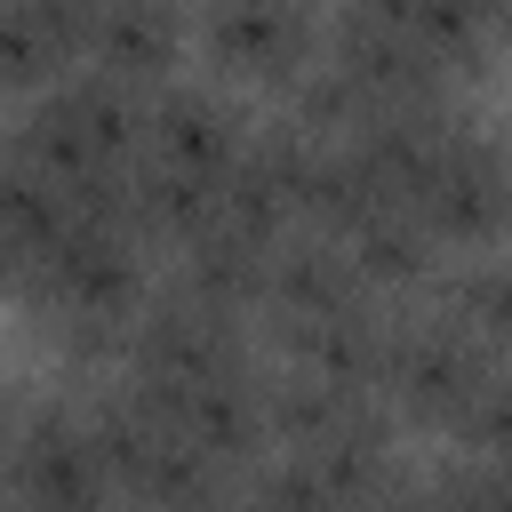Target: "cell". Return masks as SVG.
Masks as SVG:
<instances>
[{"label": "cell", "mask_w": 512, "mask_h": 512, "mask_svg": "<svg viewBox=\"0 0 512 512\" xmlns=\"http://www.w3.org/2000/svg\"><path fill=\"white\" fill-rule=\"evenodd\" d=\"M144 240L120 224V216H104V208H72V224L48 240V256L24 272V304H32V320L64 344V360L80 368V376H104L112 360H120V336H128V320H136V304L152 296V272H144Z\"/></svg>", "instance_id": "cell-1"}, {"label": "cell", "mask_w": 512, "mask_h": 512, "mask_svg": "<svg viewBox=\"0 0 512 512\" xmlns=\"http://www.w3.org/2000/svg\"><path fill=\"white\" fill-rule=\"evenodd\" d=\"M136 144H144V96L128 80L96 72V64H72L48 88L24 96V112H16V128H8L0 152H16L24 168H40L48 184H64L72 208L120 216V176H128Z\"/></svg>", "instance_id": "cell-2"}, {"label": "cell", "mask_w": 512, "mask_h": 512, "mask_svg": "<svg viewBox=\"0 0 512 512\" xmlns=\"http://www.w3.org/2000/svg\"><path fill=\"white\" fill-rule=\"evenodd\" d=\"M496 368H504V352L432 296L424 312H392L384 368H376V400L392 408V424L456 432V416L472 408V392H480Z\"/></svg>", "instance_id": "cell-3"}, {"label": "cell", "mask_w": 512, "mask_h": 512, "mask_svg": "<svg viewBox=\"0 0 512 512\" xmlns=\"http://www.w3.org/2000/svg\"><path fill=\"white\" fill-rule=\"evenodd\" d=\"M256 368V344H248V320L192 296L184 280H160L128 336H120V360L104 376H128L144 392H184V384H216V376H248Z\"/></svg>", "instance_id": "cell-4"}, {"label": "cell", "mask_w": 512, "mask_h": 512, "mask_svg": "<svg viewBox=\"0 0 512 512\" xmlns=\"http://www.w3.org/2000/svg\"><path fill=\"white\" fill-rule=\"evenodd\" d=\"M8 488L16 512H104L120 504L88 432V408L72 384L56 392H16V424H8Z\"/></svg>", "instance_id": "cell-5"}, {"label": "cell", "mask_w": 512, "mask_h": 512, "mask_svg": "<svg viewBox=\"0 0 512 512\" xmlns=\"http://www.w3.org/2000/svg\"><path fill=\"white\" fill-rule=\"evenodd\" d=\"M440 248H496L512 240V152L496 136H480L472 120L440 136L416 200H408Z\"/></svg>", "instance_id": "cell-6"}, {"label": "cell", "mask_w": 512, "mask_h": 512, "mask_svg": "<svg viewBox=\"0 0 512 512\" xmlns=\"http://www.w3.org/2000/svg\"><path fill=\"white\" fill-rule=\"evenodd\" d=\"M360 304H376V288H368L360 264L344 256V240H328V232H288V240L272 248V264H264L256 320L272 328V344H296V336H312V328H328V320H344V312H360Z\"/></svg>", "instance_id": "cell-7"}, {"label": "cell", "mask_w": 512, "mask_h": 512, "mask_svg": "<svg viewBox=\"0 0 512 512\" xmlns=\"http://www.w3.org/2000/svg\"><path fill=\"white\" fill-rule=\"evenodd\" d=\"M200 48L224 80L288 88L320 56V16L312 0H200Z\"/></svg>", "instance_id": "cell-8"}, {"label": "cell", "mask_w": 512, "mask_h": 512, "mask_svg": "<svg viewBox=\"0 0 512 512\" xmlns=\"http://www.w3.org/2000/svg\"><path fill=\"white\" fill-rule=\"evenodd\" d=\"M248 128H256V120L240 112L232 88H216V80H160V88L144 96V144H136V152L224 184V168L240 160Z\"/></svg>", "instance_id": "cell-9"}, {"label": "cell", "mask_w": 512, "mask_h": 512, "mask_svg": "<svg viewBox=\"0 0 512 512\" xmlns=\"http://www.w3.org/2000/svg\"><path fill=\"white\" fill-rule=\"evenodd\" d=\"M176 56H184V0H88L80 64L152 96L160 80H176Z\"/></svg>", "instance_id": "cell-10"}, {"label": "cell", "mask_w": 512, "mask_h": 512, "mask_svg": "<svg viewBox=\"0 0 512 512\" xmlns=\"http://www.w3.org/2000/svg\"><path fill=\"white\" fill-rule=\"evenodd\" d=\"M272 248L280 240H264V232H248V224H232L224 208L192 232V240H176L168 256H176V280L192 288V296H208V304H224V312H256V296H264V264H272Z\"/></svg>", "instance_id": "cell-11"}, {"label": "cell", "mask_w": 512, "mask_h": 512, "mask_svg": "<svg viewBox=\"0 0 512 512\" xmlns=\"http://www.w3.org/2000/svg\"><path fill=\"white\" fill-rule=\"evenodd\" d=\"M88 0H0V88L32 96L80 64Z\"/></svg>", "instance_id": "cell-12"}, {"label": "cell", "mask_w": 512, "mask_h": 512, "mask_svg": "<svg viewBox=\"0 0 512 512\" xmlns=\"http://www.w3.org/2000/svg\"><path fill=\"white\" fill-rule=\"evenodd\" d=\"M344 256L360 264V280L392 304V296H408V288H432L440 280V240H432V224L408 208V200H392V208H376L368 224H352L344 232Z\"/></svg>", "instance_id": "cell-13"}, {"label": "cell", "mask_w": 512, "mask_h": 512, "mask_svg": "<svg viewBox=\"0 0 512 512\" xmlns=\"http://www.w3.org/2000/svg\"><path fill=\"white\" fill-rule=\"evenodd\" d=\"M72 224V200L64 184H48L40 168H24L16 152H0V288L16 296L24 272L48 256V240Z\"/></svg>", "instance_id": "cell-14"}, {"label": "cell", "mask_w": 512, "mask_h": 512, "mask_svg": "<svg viewBox=\"0 0 512 512\" xmlns=\"http://www.w3.org/2000/svg\"><path fill=\"white\" fill-rule=\"evenodd\" d=\"M432 296L512 360V248H504V256H472V264H456Z\"/></svg>", "instance_id": "cell-15"}, {"label": "cell", "mask_w": 512, "mask_h": 512, "mask_svg": "<svg viewBox=\"0 0 512 512\" xmlns=\"http://www.w3.org/2000/svg\"><path fill=\"white\" fill-rule=\"evenodd\" d=\"M432 512H512V464L504 456H448L440 472H424Z\"/></svg>", "instance_id": "cell-16"}, {"label": "cell", "mask_w": 512, "mask_h": 512, "mask_svg": "<svg viewBox=\"0 0 512 512\" xmlns=\"http://www.w3.org/2000/svg\"><path fill=\"white\" fill-rule=\"evenodd\" d=\"M456 440H464L472 456H504V464H512V360L472 392V408L456 416Z\"/></svg>", "instance_id": "cell-17"}, {"label": "cell", "mask_w": 512, "mask_h": 512, "mask_svg": "<svg viewBox=\"0 0 512 512\" xmlns=\"http://www.w3.org/2000/svg\"><path fill=\"white\" fill-rule=\"evenodd\" d=\"M352 512H432V488H424V480H416V472L400 464V472H392V480H384L376 496H360Z\"/></svg>", "instance_id": "cell-18"}, {"label": "cell", "mask_w": 512, "mask_h": 512, "mask_svg": "<svg viewBox=\"0 0 512 512\" xmlns=\"http://www.w3.org/2000/svg\"><path fill=\"white\" fill-rule=\"evenodd\" d=\"M8 424H16V392L0 384V512H16V488H8Z\"/></svg>", "instance_id": "cell-19"}, {"label": "cell", "mask_w": 512, "mask_h": 512, "mask_svg": "<svg viewBox=\"0 0 512 512\" xmlns=\"http://www.w3.org/2000/svg\"><path fill=\"white\" fill-rule=\"evenodd\" d=\"M496 40L512 48V0H496Z\"/></svg>", "instance_id": "cell-20"}, {"label": "cell", "mask_w": 512, "mask_h": 512, "mask_svg": "<svg viewBox=\"0 0 512 512\" xmlns=\"http://www.w3.org/2000/svg\"><path fill=\"white\" fill-rule=\"evenodd\" d=\"M496 144H504V152H512V128H504V136H496Z\"/></svg>", "instance_id": "cell-21"}, {"label": "cell", "mask_w": 512, "mask_h": 512, "mask_svg": "<svg viewBox=\"0 0 512 512\" xmlns=\"http://www.w3.org/2000/svg\"><path fill=\"white\" fill-rule=\"evenodd\" d=\"M104 512H128V504H104Z\"/></svg>", "instance_id": "cell-22"}]
</instances>
